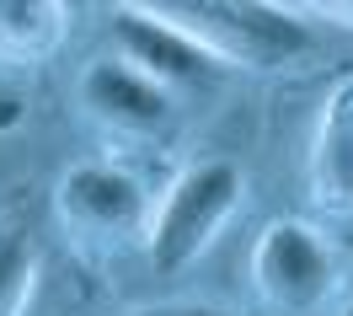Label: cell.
<instances>
[{
	"label": "cell",
	"instance_id": "11",
	"mask_svg": "<svg viewBox=\"0 0 353 316\" xmlns=\"http://www.w3.org/2000/svg\"><path fill=\"white\" fill-rule=\"evenodd\" d=\"M150 316H230V311H214V306H172V311H150Z\"/></svg>",
	"mask_w": 353,
	"mask_h": 316
},
{
	"label": "cell",
	"instance_id": "1",
	"mask_svg": "<svg viewBox=\"0 0 353 316\" xmlns=\"http://www.w3.org/2000/svg\"><path fill=\"white\" fill-rule=\"evenodd\" d=\"M241 166L230 161H199L193 172H182L172 182V193L161 204V215L150 220V263L161 273L188 268L199 252L225 230V220L241 204Z\"/></svg>",
	"mask_w": 353,
	"mask_h": 316
},
{
	"label": "cell",
	"instance_id": "12",
	"mask_svg": "<svg viewBox=\"0 0 353 316\" xmlns=\"http://www.w3.org/2000/svg\"><path fill=\"white\" fill-rule=\"evenodd\" d=\"M343 316H353V306H348V311H343Z\"/></svg>",
	"mask_w": 353,
	"mask_h": 316
},
{
	"label": "cell",
	"instance_id": "3",
	"mask_svg": "<svg viewBox=\"0 0 353 316\" xmlns=\"http://www.w3.org/2000/svg\"><path fill=\"white\" fill-rule=\"evenodd\" d=\"M252 279H257V290H263L273 306H284V311H316V306L327 300L337 268H332L327 241L310 226H300V220H273V226L257 236V247H252Z\"/></svg>",
	"mask_w": 353,
	"mask_h": 316
},
{
	"label": "cell",
	"instance_id": "2",
	"mask_svg": "<svg viewBox=\"0 0 353 316\" xmlns=\"http://www.w3.org/2000/svg\"><path fill=\"white\" fill-rule=\"evenodd\" d=\"M166 17H182L199 43H209L225 65H279L310 48V27L294 11L257 6V0H199V6H161Z\"/></svg>",
	"mask_w": 353,
	"mask_h": 316
},
{
	"label": "cell",
	"instance_id": "4",
	"mask_svg": "<svg viewBox=\"0 0 353 316\" xmlns=\"http://www.w3.org/2000/svg\"><path fill=\"white\" fill-rule=\"evenodd\" d=\"M112 38L123 43V59L134 70H145L161 86L176 81H214L225 75V59L209 43H199L188 27H176L166 11H139V6H118L112 11Z\"/></svg>",
	"mask_w": 353,
	"mask_h": 316
},
{
	"label": "cell",
	"instance_id": "5",
	"mask_svg": "<svg viewBox=\"0 0 353 316\" xmlns=\"http://www.w3.org/2000/svg\"><path fill=\"white\" fill-rule=\"evenodd\" d=\"M59 220L86 236H129L145 226V188L108 161H86V166H70L59 177Z\"/></svg>",
	"mask_w": 353,
	"mask_h": 316
},
{
	"label": "cell",
	"instance_id": "9",
	"mask_svg": "<svg viewBox=\"0 0 353 316\" xmlns=\"http://www.w3.org/2000/svg\"><path fill=\"white\" fill-rule=\"evenodd\" d=\"M38 279V252L22 230L0 226V316H22L27 295Z\"/></svg>",
	"mask_w": 353,
	"mask_h": 316
},
{
	"label": "cell",
	"instance_id": "8",
	"mask_svg": "<svg viewBox=\"0 0 353 316\" xmlns=\"http://www.w3.org/2000/svg\"><path fill=\"white\" fill-rule=\"evenodd\" d=\"M59 0H0V54L6 59H48L65 38Z\"/></svg>",
	"mask_w": 353,
	"mask_h": 316
},
{
	"label": "cell",
	"instance_id": "7",
	"mask_svg": "<svg viewBox=\"0 0 353 316\" xmlns=\"http://www.w3.org/2000/svg\"><path fill=\"white\" fill-rule=\"evenodd\" d=\"M310 193L337 215H353V81H337L321 102L310 139Z\"/></svg>",
	"mask_w": 353,
	"mask_h": 316
},
{
	"label": "cell",
	"instance_id": "10",
	"mask_svg": "<svg viewBox=\"0 0 353 316\" xmlns=\"http://www.w3.org/2000/svg\"><path fill=\"white\" fill-rule=\"evenodd\" d=\"M22 118H27V102L17 97V91H6V86H0V129H17Z\"/></svg>",
	"mask_w": 353,
	"mask_h": 316
},
{
	"label": "cell",
	"instance_id": "6",
	"mask_svg": "<svg viewBox=\"0 0 353 316\" xmlns=\"http://www.w3.org/2000/svg\"><path fill=\"white\" fill-rule=\"evenodd\" d=\"M81 102L91 118H102L112 129H155L172 113L166 86L150 81L145 70H134L129 59H91L81 70Z\"/></svg>",
	"mask_w": 353,
	"mask_h": 316
}]
</instances>
